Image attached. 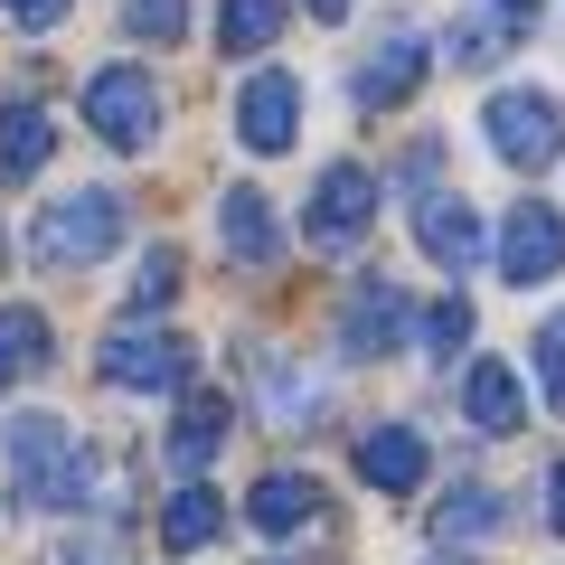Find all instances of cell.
I'll return each instance as SVG.
<instances>
[{
	"label": "cell",
	"mask_w": 565,
	"mask_h": 565,
	"mask_svg": "<svg viewBox=\"0 0 565 565\" xmlns=\"http://www.w3.org/2000/svg\"><path fill=\"white\" fill-rule=\"evenodd\" d=\"M85 122L114 151H151V132H161V85L141 76V66H95L85 76Z\"/></svg>",
	"instance_id": "obj_3"
},
{
	"label": "cell",
	"mask_w": 565,
	"mask_h": 565,
	"mask_svg": "<svg viewBox=\"0 0 565 565\" xmlns=\"http://www.w3.org/2000/svg\"><path fill=\"white\" fill-rule=\"evenodd\" d=\"M114 245H122V199H114V189H66V199L39 207V226H29V255L57 264V274L114 255Z\"/></svg>",
	"instance_id": "obj_2"
},
{
	"label": "cell",
	"mask_w": 565,
	"mask_h": 565,
	"mask_svg": "<svg viewBox=\"0 0 565 565\" xmlns=\"http://www.w3.org/2000/svg\"><path fill=\"white\" fill-rule=\"evenodd\" d=\"M29 367H47V321L39 311H0V386L29 377Z\"/></svg>",
	"instance_id": "obj_21"
},
{
	"label": "cell",
	"mask_w": 565,
	"mask_h": 565,
	"mask_svg": "<svg viewBox=\"0 0 565 565\" xmlns=\"http://www.w3.org/2000/svg\"><path fill=\"white\" fill-rule=\"evenodd\" d=\"M95 377L132 386V396H170V386L189 377V340H170V330H114V340L95 349Z\"/></svg>",
	"instance_id": "obj_6"
},
{
	"label": "cell",
	"mask_w": 565,
	"mask_h": 565,
	"mask_svg": "<svg viewBox=\"0 0 565 565\" xmlns=\"http://www.w3.org/2000/svg\"><path fill=\"white\" fill-rule=\"evenodd\" d=\"M226 527V500L217 490H199V481H180L170 490V509H161V537H170V556H199L207 537Z\"/></svg>",
	"instance_id": "obj_18"
},
{
	"label": "cell",
	"mask_w": 565,
	"mask_h": 565,
	"mask_svg": "<svg viewBox=\"0 0 565 565\" xmlns=\"http://www.w3.org/2000/svg\"><path fill=\"white\" fill-rule=\"evenodd\" d=\"M405 321H415V302H405L396 282H359V292H349V311H340V349L349 359H386V349L405 340Z\"/></svg>",
	"instance_id": "obj_9"
},
{
	"label": "cell",
	"mask_w": 565,
	"mask_h": 565,
	"mask_svg": "<svg viewBox=\"0 0 565 565\" xmlns=\"http://www.w3.org/2000/svg\"><path fill=\"white\" fill-rule=\"evenodd\" d=\"M509 39H519V29H509L500 10H490V20H462V29H452V66H490Z\"/></svg>",
	"instance_id": "obj_22"
},
{
	"label": "cell",
	"mask_w": 565,
	"mask_h": 565,
	"mask_svg": "<svg viewBox=\"0 0 565 565\" xmlns=\"http://www.w3.org/2000/svg\"><path fill=\"white\" fill-rule=\"evenodd\" d=\"M170 292H180V255L161 245V255H141V274H132V311H161Z\"/></svg>",
	"instance_id": "obj_23"
},
{
	"label": "cell",
	"mask_w": 565,
	"mask_h": 565,
	"mask_svg": "<svg viewBox=\"0 0 565 565\" xmlns=\"http://www.w3.org/2000/svg\"><path fill=\"white\" fill-rule=\"evenodd\" d=\"M537 386H546V405L565 415V321H546V330H537Z\"/></svg>",
	"instance_id": "obj_25"
},
{
	"label": "cell",
	"mask_w": 565,
	"mask_h": 565,
	"mask_svg": "<svg viewBox=\"0 0 565 565\" xmlns=\"http://www.w3.org/2000/svg\"><path fill=\"white\" fill-rule=\"evenodd\" d=\"M10 490L29 509H76V500H95V462L66 444L57 415H20L10 424Z\"/></svg>",
	"instance_id": "obj_1"
},
{
	"label": "cell",
	"mask_w": 565,
	"mask_h": 565,
	"mask_svg": "<svg viewBox=\"0 0 565 565\" xmlns=\"http://www.w3.org/2000/svg\"><path fill=\"white\" fill-rule=\"evenodd\" d=\"M556 264H565V217L546 199H519V207H509V226H500V274L527 292V282H546Z\"/></svg>",
	"instance_id": "obj_7"
},
{
	"label": "cell",
	"mask_w": 565,
	"mask_h": 565,
	"mask_svg": "<svg viewBox=\"0 0 565 565\" xmlns=\"http://www.w3.org/2000/svg\"><path fill=\"white\" fill-rule=\"evenodd\" d=\"M47 151H57V122H47V104H0V180H29V170H47Z\"/></svg>",
	"instance_id": "obj_15"
},
{
	"label": "cell",
	"mask_w": 565,
	"mask_h": 565,
	"mask_svg": "<svg viewBox=\"0 0 565 565\" xmlns=\"http://www.w3.org/2000/svg\"><path fill=\"white\" fill-rule=\"evenodd\" d=\"M546 527H556V537H565V462L546 471Z\"/></svg>",
	"instance_id": "obj_30"
},
{
	"label": "cell",
	"mask_w": 565,
	"mask_h": 565,
	"mask_svg": "<svg viewBox=\"0 0 565 565\" xmlns=\"http://www.w3.org/2000/svg\"><path fill=\"white\" fill-rule=\"evenodd\" d=\"M0 10H10L20 29H57L66 20V0H0Z\"/></svg>",
	"instance_id": "obj_29"
},
{
	"label": "cell",
	"mask_w": 565,
	"mask_h": 565,
	"mask_svg": "<svg viewBox=\"0 0 565 565\" xmlns=\"http://www.w3.org/2000/svg\"><path fill=\"white\" fill-rule=\"evenodd\" d=\"M236 132H245V151H292V132H302V85L292 76H245V95H236Z\"/></svg>",
	"instance_id": "obj_8"
},
{
	"label": "cell",
	"mask_w": 565,
	"mask_h": 565,
	"mask_svg": "<svg viewBox=\"0 0 565 565\" xmlns=\"http://www.w3.org/2000/svg\"><path fill=\"white\" fill-rule=\"evenodd\" d=\"M444 565H452V556H444Z\"/></svg>",
	"instance_id": "obj_33"
},
{
	"label": "cell",
	"mask_w": 565,
	"mask_h": 565,
	"mask_svg": "<svg viewBox=\"0 0 565 565\" xmlns=\"http://www.w3.org/2000/svg\"><path fill=\"white\" fill-rule=\"evenodd\" d=\"M217 236H226L236 264H274L282 255V226H274V207H264V189H226L217 199Z\"/></svg>",
	"instance_id": "obj_14"
},
{
	"label": "cell",
	"mask_w": 565,
	"mask_h": 565,
	"mask_svg": "<svg viewBox=\"0 0 565 565\" xmlns=\"http://www.w3.org/2000/svg\"><path fill=\"white\" fill-rule=\"evenodd\" d=\"M302 10L311 20H349V0H302Z\"/></svg>",
	"instance_id": "obj_31"
},
{
	"label": "cell",
	"mask_w": 565,
	"mask_h": 565,
	"mask_svg": "<svg viewBox=\"0 0 565 565\" xmlns=\"http://www.w3.org/2000/svg\"><path fill=\"white\" fill-rule=\"evenodd\" d=\"M462 340H471V302L452 292V302H434V311H424V349H434V359H452Z\"/></svg>",
	"instance_id": "obj_24"
},
{
	"label": "cell",
	"mask_w": 565,
	"mask_h": 565,
	"mask_svg": "<svg viewBox=\"0 0 565 565\" xmlns=\"http://www.w3.org/2000/svg\"><path fill=\"white\" fill-rule=\"evenodd\" d=\"M226 424H236V405H226V396H189L180 424H170V471H207V462H217V444H226Z\"/></svg>",
	"instance_id": "obj_17"
},
{
	"label": "cell",
	"mask_w": 565,
	"mask_h": 565,
	"mask_svg": "<svg viewBox=\"0 0 565 565\" xmlns=\"http://www.w3.org/2000/svg\"><path fill=\"white\" fill-rule=\"evenodd\" d=\"M415 236H424V255L444 264V274H471V264H481V207H462V199L434 189V199L415 207Z\"/></svg>",
	"instance_id": "obj_11"
},
{
	"label": "cell",
	"mask_w": 565,
	"mask_h": 565,
	"mask_svg": "<svg viewBox=\"0 0 565 565\" xmlns=\"http://www.w3.org/2000/svg\"><path fill=\"white\" fill-rule=\"evenodd\" d=\"M490 527H500V490H481V481H462L444 509H434V537H444V546H462V537H490Z\"/></svg>",
	"instance_id": "obj_20"
},
{
	"label": "cell",
	"mask_w": 565,
	"mask_h": 565,
	"mask_svg": "<svg viewBox=\"0 0 565 565\" xmlns=\"http://www.w3.org/2000/svg\"><path fill=\"white\" fill-rule=\"evenodd\" d=\"M264 386H274V415H282V424H302V415H311V386L292 377V367H264Z\"/></svg>",
	"instance_id": "obj_27"
},
{
	"label": "cell",
	"mask_w": 565,
	"mask_h": 565,
	"mask_svg": "<svg viewBox=\"0 0 565 565\" xmlns=\"http://www.w3.org/2000/svg\"><path fill=\"white\" fill-rule=\"evenodd\" d=\"M367 217H377V170H367V161H340V170H321V189H311L302 236L321 245V255H349V245L367 236Z\"/></svg>",
	"instance_id": "obj_5"
},
{
	"label": "cell",
	"mask_w": 565,
	"mask_h": 565,
	"mask_svg": "<svg viewBox=\"0 0 565 565\" xmlns=\"http://www.w3.org/2000/svg\"><path fill=\"white\" fill-rule=\"evenodd\" d=\"M359 481L386 490V500H405V490L424 481V434L415 424H377V434L359 444Z\"/></svg>",
	"instance_id": "obj_13"
},
{
	"label": "cell",
	"mask_w": 565,
	"mask_h": 565,
	"mask_svg": "<svg viewBox=\"0 0 565 565\" xmlns=\"http://www.w3.org/2000/svg\"><path fill=\"white\" fill-rule=\"evenodd\" d=\"M527 10H537V0H500V20H509V29H527Z\"/></svg>",
	"instance_id": "obj_32"
},
{
	"label": "cell",
	"mask_w": 565,
	"mask_h": 565,
	"mask_svg": "<svg viewBox=\"0 0 565 565\" xmlns=\"http://www.w3.org/2000/svg\"><path fill=\"white\" fill-rule=\"evenodd\" d=\"M245 519H255L264 537H292V527L321 519V481H311V471H264V481L245 490Z\"/></svg>",
	"instance_id": "obj_12"
},
{
	"label": "cell",
	"mask_w": 565,
	"mask_h": 565,
	"mask_svg": "<svg viewBox=\"0 0 565 565\" xmlns=\"http://www.w3.org/2000/svg\"><path fill=\"white\" fill-rule=\"evenodd\" d=\"M434 161H444L434 141H415V151H405V189H415V199H434Z\"/></svg>",
	"instance_id": "obj_28"
},
{
	"label": "cell",
	"mask_w": 565,
	"mask_h": 565,
	"mask_svg": "<svg viewBox=\"0 0 565 565\" xmlns=\"http://www.w3.org/2000/svg\"><path fill=\"white\" fill-rule=\"evenodd\" d=\"M481 132H490V151H500L509 170H546V161L565 151V114H556V95H537V85H509V95H490Z\"/></svg>",
	"instance_id": "obj_4"
},
{
	"label": "cell",
	"mask_w": 565,
	"mask_h": 565,
	"mask_svg": "<svg viewBox=\"0 0 565 565\" xmlns=\"http://www.w3.org/2000/svg\"><path fill=\"white\" fill-rule=\"evenodd\" d=\"M282 10H292V0H217V47H226V57L274 47L282 39Z\"/></svg>",
	"instance_id": "obj_19"
},
{
	"label": "cell",
	"mask_w": 565,
	"mask_h": 565,
	"mask_svg": "<svg viewBox=\"0 0 565 565\" xmlns=\"http://www.w3.org/2000/svg\"><path fill=\"white\" fill-rule=\"evenodd\" d=\"M415 85H424V39L415 29H386V39L367 47V66H359V104L386 114V104H405Z\"/></svg>",
	"instance_id": "obj_10"
},
{
	"label": "cell",
	"mask_w": 565,
	"mask_h": 565,
	"mask_svg": "<svg viewBox=\"0 0 565 565\" xmlns=\"http://www.w3.org/2000/svg\"><path fill=\"white\" fill-rule=\"evenodd\" d=\"M462 415L481 424V434H519V424H527V396H519V377H509L500 359H471V377H462Z\"/></svg>",
	"instance_id": "obj_16"
},
{
	"label": "cell",
	"mask_w": 565,
	"mask_h": 565,
	"mask_svg": "<svg viewBox=\"0 0 565 565\" xmlns=\"http://www.w3.org/2000/svg\"><path fill=\"white\" fill-rule=\"evenodd\" d=\"M189 0H132V39H180Z\"/></svg>",
	"instance_id": "obj_26"
}]
</instances>
